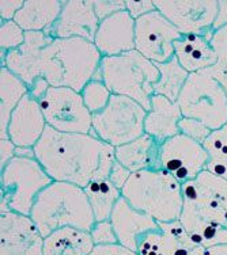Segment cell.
I'll return each instance as SVG.
<instances>
[{"label": "cell", "mask_w": 227, "mask_h": 255, "mask_svg": "<svg viewBox=\"0 0 227 255\" xmlns=\"http://www.w3.org/2000/svg\"><path fill=\"white\" fill-rule=\"evenodd\" d=\"M116 162L131 172L161 168V144L150 134L135 138L134 141L114 148Z\"/></svg>", "instance_id": "cell-21"}, {"label": "cell", "mask_w": 227, "mask_h": 255, "mask_svg": "<svg viewBox=\"0 0 227 255\" xmlns=\"http://www.w3.org/2000/svg\"><path fill=\"white\" fill-rule=\"evenodd\" d=\"M110 221L116 231L119 245L135 253H138L146 236L159 228L158 221L147 213L135 209L124 197L114 206Z\"/></svg>", "instance_id": "cell-17"}, {"label": "cell", "mask_w": 227, "mask_h": 255, "mask_svg": "<svg viewBox=\"0 0 227 255\" xmlns=\"http://www.w3.org/2000/svg\"><path fill=\"white\" fill-rule=\"evenodd\" d=\"M15 151L16 145L10 138H0V168H3L11 159H14Z\"/></svg>", "instance_id": "cell-39"}, {"label": "cell", "mask_w": 227, "mask_h": 255, "mask_svg": "<svg viewBox=\"0 0 227 255\" xmlns=\"http://www.w3.org/2000/svg\"><path fill=\"white\" fill-rule=\"evenodd\" d=\"M146 116L147 110L136 101L112 94L108 106L93 114L91 134L112 147H120L143 136Z\"/></svg>", "instance_id": "cell-9"}, {"label": "cell", "mask_w": 227, "mask_h": 255, "mask_svg": "<svg viewBox=\"0 0 227 255\" xmlns=\"http://www.w3.org/2000/svg\"><path fill=\"white\" fill-rule=\"evenodd\" d=\"M29 94L27 84L5 67H0V138H8L11 114Z\"/></svg>", "instance_id": "cell-25"}, {"label": "cell", "mask_w": 227, "mask_h": 255, "mask_svg": "<svg viewBox=\"0 0 227 255\" xmlns=\"http://www.w3.org/2000/svg\"><path fill=\"white\" fill-rule=\"evenodd\" d=\"M0 255H44V236L31 217L0 213Z\"/></svg>", "instance_id": "cell-14"}, {"label": "cell", "mask_w": 227, "mask_h": 255, "mask_svg": "<svg viewBox=\"0 0 227 255\" xmlns=\"http://www.w3.org/2000/svg\"><path fill=\"white\" fill-rule=\"evenodd\" d=\"M90 235L93 238V242L95 246L119 245L116 231H114L113 224H112L110 220L95 223L91 231H90Z\"/></svg>", "instance_id": "cell-33"}, {"label": "cell", "mask_w": 227, "mask_h": 255, "mask_svg": "<svg viewBox=\"0 0 227 255\" xmlns=\"http://www.w3.org/2000/svg\"><path fill=\"white\" fill-rule=\"evenodd\" d=\"M177 103L183 117L200 120L213 130L227 124V91L207 71L189 75Z\"/></svg>", "instance_id": "cell-8"}, {"label": "cell", "mask_w": 227, "mask_h": 255, "mask_svg": "<svg viewBox=\"0 0 227 255\" xmlns=\"http://www.w3.org/2000/svg\"><path fill=\"white\" fill-rule=\"evenodd\" d=\"M211 45L218 54V61L206 71L227 91V25L214 30Z\"/></svg>", "instance_id": "cell-29"}, {"label": "cell", "mask_w": 227, "mask_h": 255, "mask_svg": "<svg viewBox=\"0 0 227 255\" xmlns=\"http://www.w3.org/2000/svg\"><path fill=\"white\" fill-rule=\"evenodd\" d=\"M94 12L99 20L106 19L110 15L125 11V0H91Z\"/></svg>", "instance_id": "cell-34"}, {"label": "cell", "mask_w": 227, "mask_h": 255, "mask_svg": "<svg viewBox=\"0 0 227 255\" xmlns=\"http://www.w3.org/2000/svg\"><path fill=\"white\" fill-rule=\"evenodd\" d=\"M121 194L135 209L158 223L180 220L183 211V185L162 168L132 172Z\"/></svg>", "instance_id": "cell-5"}, {"label": "cell", "mask_w": 227, "mask_h": 255, "mask_svg": "<svg viewBox=\"0 0 227 255\" xmlns=\"http://www.w3.org/2000/svg\"><path fill=\"white\" fill-rule=\"evenodd\" d=\"M131 174L132 172L129 171L128 168H125L123 164H120L119 162H114L113 167H112V170L109 172V181L113 183L114 186L119 187L120 190L123 189L124 185L127 183V181L131 177Z\"/></svg>", "instance_id": "cell-37"}, {"label": "cell", "mask_w": 227, "mask_h": 255, "mask_svg": "<svg viewBox=\"0 0 227 255\" xmlns=\"http://www.w3.org/2000/svg\"><path fill=\"white\" fill-rule=\"evenodd\" d=\"M125 10L135 20L142 18L144 15L155 11L154 0H142V1H134V0H125Z\"/></svg>", "instance_id": "cell-35"}, {"label": "cell", "mask_w": 227, "mask_h": 255, "mask_svg": "<svg viewBox=\"0 0 227 255\" xmlns=\"http://www.w3.org/2000/svg\"><path fill=\"white\" fill-rule=\"evenodd\" d=\"M30 217L44 238L64 227L90 232L95 224L84 189L67 182L53 181L45 187L37 197Z\"/></svg>", "instance_id": "cell-4"}, {"label": "cell", "mask_w": 227, "mask_h": 255, "mask_svg": "<svg viewBox=\"0 0 227 255\" xmlns=\"http://www.w3.org/2000/svg\"><path fill=\"white\" fill-rule=\"evenodd\" d=\"M183 118L181 109L177 102L162 95L154 94L151 97V106L144 121V133L155 138L159 144L180 133L178 123Z\"/></svg>", "instance_id": "cell-20"}, {"label": "cell", "mask_w": 227, "mask_h": 255, "mask_svg": "<svg viewBox=\"0 0 227 255\" xmlns=\"http://www.w3.org/2000/svg\"><path fill=\"white\" fill-rule=\"evenodd\" d=\"M203 147L208 153L206 170L227 181V124L217 130H213Z\"/></svg>", "instance_id": "cell-28"}, {"label": "cell", "mask_w": 227, "mask_h": 255, "mask_svg": "<svg viewBox=\"0 0 227 255\" xmlns=\"http://www.w3.org/2000/svg\"><path fill=\"white\" fill-rule=\"evenodd\" d=\"M174 52L178 63L189 74L206 71L215 65L218 54L207 35H183L174 42Z\"/></svg>", "instance_id": "cell-22"}, {"label": "cell", "mask_w": 227, "mask_h": 255, "mask_svg": "<svg viewBox=\"0 0 227 255\" xmlns=\"http://www.w3.org/2000/svg\"><path fill=\"white\" fill-rule=\"evenodd\" d=\"M46 125L63 133H91L93 114L82 95L69 87H49L38 101Z\"/></svg>", "instance_id": "cell-10"}, {"label": "cell", "mask_w": 227, "mask_h": 255, "mask_svg": "<svg viewBox=\"0 0 227 255\" xmlns=\"http://www.w3.org/2000/svg\"><path fill=\"white\" fill-rule=\"evenodd\" d=\"M154 5L183 35L213 37L219 0H154Z\"/></svg>", "instance_id": "cell-12"}, {"label": "cell", "mask_w": 227, "mask_h": 255, "mask_svg": "<svg viewBox=\"0 0 227 255\" xmlns=\"http://www.w3.org/2000/svg\"><path fill=\"white\" fill-rule=\"evenodd\" d=\"M25 0H1L0 1V20H14Z\"/></svg>", "instance_id": "cell-36"}, {"label": "cell", "mask_w": 227, "mask_h": 255, "mask_svg": "<svg viewBox=\"0 0 227 255\" xmlns=\"http://www.w3.org/2000/svg\"><path fill=\"white\" fill-rule=\"evenodd\" d=\"M49 83L44 78H37L33 82V84L29 87V94L35 101H40L45 94H46V91L49 90Z\"/></svg>", "instance_id": "cell-40"}, {"label": "cell", "mask_w": 227, "mask_h": 255, "mask_svg": "<svg viewBox=\"0 0 227 255\" xmlns=\"http://www.w3.org/2000/svg\"><path fill=\"white\" fill-rule=\"evenodd\" d=\"M183 37L177 27L158 10L136 19L135 49L154 64H163L176 56L174 42Z\"/></svg>", "instance_id": "cell-11"}, {"label": "cell", "mask_w": 227, "mask_h": 255, "mask_svg": "<svg viewBox=\"0 0 227 255\" xmlns=\"http://www.w3.org/2000/svg\"><path fill=\"white\" fill-rule=\"evenodd\" d=\"M135 26L136 20L127 10L101 20L94 38V45L101 56L112 57L135 50Z\"/></svg>", "instance_id": "cell-18"}, {"label": "cell", "mask_w": 227, "mask_h": 255, "mask_svg": "<svg viewBox=\"0 0 227 255\" xmlns=\"http://www.w3.org/2000/svg\"><path fill=\"white\" fill-rule=\"evenodd\" d=\"M89 255H139L132 250L125 249L121 245H105L95 246Z\"/></svg>", "instance_id": "cell-38"}, {"label": "cell", "mask_w": 227, "mask_h": 255, "mask_svg": "<svg viewBox=\"0 0 227 255\" xmlns=\"http://www.w3.org/2000/svg\"><path fill=\"white\" fill-rule=\"evenodd\" d=\"M155 65L159 71V79L154 86V94L162 95L165 98L170 99L172 102H177L178 97L191 74L187 69L183 68V65L178 63L176 56L166 63L155 64Z\"/></svg>", "instance_id": "cell-27"}, {"label": "cell", "mask_w": 227, "mask_h": 255, "mask_svg": "<svg viewBox=\"0 0 227 255\" xmlns=\"http://www.w3.org/2000/svg\"><path fill=\"white\" fill-rule=\"evenodd\" d=\"M86 108L89 109L91 114H97L102 112L108 106L109 101L112 98V93L108 86L104 83L102 79L94 78L86 84L80 91Z\"/></svg>", "instance_id": "cell-30"}, {"label": "cell", "mask_w": 227, "mask_h": 255, "mask_svg": "<svg viewBox=\"0 0 227 255\" xmlns=\"http://www.w3.org/2000/svg\"><path fill=\"white\" fill-rule=\"evenodd\" d=\"M90 206L93 209L95 223L110 220L117 201L123 197L121 190L109 181V178L91 181L84 187Z\"/></svg>", "instance_id": "cell-26"}, {"label": "cell", "mask_w": 227, "mask_h": 255, "mask_svg": "<svg viewBox=\"0 0 227 255\" xmlns=\"http://www.w3.org/2000/svg\"><path fill=\"white\" fill-rule=\"evenodd\" d=\"M178 130H180L181 134L188 136L189 138H192V140L200 142V144H204L206 140L213 133V129H210L200 120L189 117H183L180 120V123H178Z\"/></svg>", "instance_id": "cell-32"}, {"label": "cell", "mask_w": 227, "mask_h": 255, "mask_svg": "<svg viewBox=\"0 0 227 255\" xmlns=\"http://www.w3.org/2000/svg\"><path fill=\"white\" fill-rule=\"evenodd\" d=\"M99 72L110 93L128 97L150 110L154 86L159 79V71L153 61L135 49L120 56L102 57Z\"/></svg>", "instance_id": "cell-6"}, {"label": "cell", "mask_w": 227, "mask_h": 255, "mask_svg": "<svg viewBox=\"0 0 227 255\" xmlns=\"http://www.w3.org/2000/svg\"><path fill=\"white\" fill-rule=\"evenodd\" d=\"M53 182L35 157L15 156L0 168V213L30 216L37 197Z\"/></svg>", "instance_id": "cell-7"}, {"label": "cell", "mask_w": 227, "mask_h": 255, "mask_svg": "<svg viewBox=\"0 0 227 255\" xmlns=\"http://www.w3.org/2000/svg\"><path fill=\"white\" fill-rule=\"evenodd\" d=\"M101 20L91 0H64L59 19L45 33L54 38H83L94 42Z\"/></svg>", "instance_id": "cell-16"}, {"label": "cell", "mask_w": 227, "mask_h": 255, "mask_svg": "<svg viewBox=\"0 0 227 255\" xmlns=\"http://www.w3.org/2000/svg\"><path fill=\"white\" fill-rule=\"evenodd\" d=\"M46 127L40 103L27 94L11 114L7 134L16 147L34 148Z\"/></svg>", "instance_id": "cell-19"}, {"label": "cell", "mask_w": 227, "mask_h": 255, "mask_svg": "<svg viewBox=\"0 0 227 255\" xmlns=\"http://www.w3.org/2000/svg\"><path fill=\"white\" fill-rule=\"evenodd\" d=\"M139 255H206L207 249L189 235L180 221L159 223L139 247Z\"/></svg>", "instance_id": "cell-15"}, {"label": "cell", "mask_w": 227, "mask_h": 255, "mask_svg": "<svg viewBox=\"0 0 227 255\" xmlns=\"http://www.w3.org/2000/svg\"><path fill=\"white\" fill-rule=\"evenodd\" d=\"M35 159L53 181L84 187L109 177L116 157L114 147L91 133H63L46 127L34 147Z\"/></svg>", "instance_id": "cell-2"}, {"label": "cell", "mask_w": 227, "mask_h": 255, "mask_svg": "<svg viewBox=\"0 0 227 255\" xmlns=\"http://www.w3.org/2000/svg\"><path fill=\"white\" fill-rule=\"evenodd\" d=\"M102 56L94 42L83 38H54L45 31L26 33L25 44L5 54L0 67L19 76L27 87L44 78L50 87L80 93L97 75Z\"/></svg>", "instance_id": "cell-1"}, {"label": "cell", "mask_w": 227, "mask_h": 255, "mask_svg": "<svg viewBox=\"0 0 227 255\" xmlns=\"http://www.w3.org/2000/svg\"><path fill=\"white\" fill-rule=\"evenodd\" d=\"M206 255H227V243L226 245L210 247V249H207V254Z\"/></svg>", "instance_id": "cell-42"}, {"label": "cell", "mask_w": 227, "mask_h": 255, "mask_svg": "<svg viewBox=\"0 0 227 255\" xmlns=\"http://www.w3.org/2000/svg\"><path fill=\"white\" fill-rule=\"evenodd\" d=\"M26 31L15 20H0V52L8 53L25 44Z\"/></svg>", "instance_id": "cell-31"}, {"label": "cell", "mask_w": 227, "mask_h": 255, "mask_svg": "<svg viewBox=\"0 0 227 255\" xmlns=\"http://www.w3.org/2000/svg\"><path fill=\"white\" fill-rule=\"evenodd\" d=\"M227 25V0H219V14L214 23V30Z\"/></svg>", "instance_id": "cell-41"}, {"label": "cell", "mask_w": 227, "mask_h": 255, "mask_svg": "<svg viewBox=\"0 0 227 255\" xmlns=\"http://www.w3.org/2000/svg\"><path fill=\"white\" fill-rule=\"evenodd\" d=\"M89 231L64 227L44 238V255H89L94 250Z\"/></svg>", "instance_id": "cell-24"}, {"label": "cell", "mask_w": 227, "mask_h": 255, "mask_svg": "<svg viewBox=\"0 0 227 255\" xmlns=\"http://www.w3.org/2000/svg\"><path fill=\"white\" fill-rule=\"evenodd\" d=\"M61 8V0H25L14 20L26 33L46 31L59 19Z\"/></svg>", "instance_id": "cell-23"}, {"label": "cell", "mask_w": 227, "mask_h": 255, "mask_svg": "<svg viewBox=\"0 0 227 255\" xmlns=\"http://www.w3.org/2000/svg\"><path fill=\"white\" fill-rule=\"evenodd\" d=\"M208 153L203 144L178 133L161 144V168L181 185L206 171Z\"/></svg>", "instance_id": "cell-13"}, {"label": "cell", "mask_w": 227, "mask_h": 255, "mask_svg": "<svg viewBox=\"0 0 227 255\" xmlns=\"http://www.w3.org/2000/svg\"><path fill=\"white\" fill-rule=\"evenodd\" d=\"M180 223L203 247L227 243V181L203 171L183 183Z\"/></svg>", "instance_id": "cell-3"}]
</instances>
